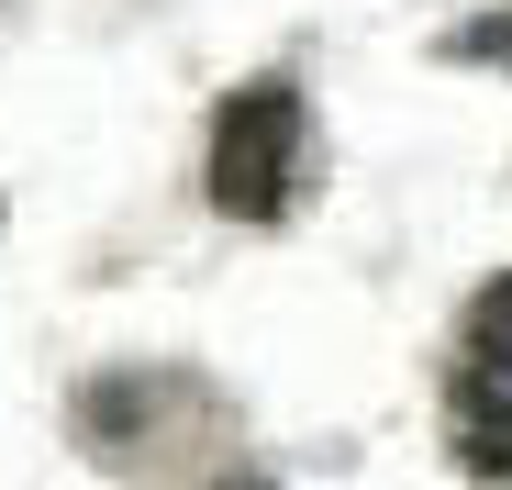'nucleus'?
Masks as SVG:
<instances>
[{
    "instance_id": "nucleus-4",
    "label": "nucleus",
    "mask_w": 512,
    "mask_h": 490,
    "mask_svg": "<svg viewBox=\"0 0 512 490\" xmlns=\"http://www.w3.org/2000/svg\"><path fill=\"white\" fill-rule=\"evenodd\" d=\"M212 490H279V479H212Z\"/></svg>"
},
{
    "instance_id": "nucleus-2",
    "label": "nucleus",
    "mask_w": 512,
    "mask_h": 490,
    "mask_svg": "<svg viewBox=\"0 0 512 490\" xmlns=\"http://www.w3.org/2000/svg\"><path fill=\"white\" fill-rule=\"evenodd\" d=\"M67 424H78V446H134V435L156 424V379H134V368H101L90 390L67 401Z\"/></svg>"
},
{
    "instance_id": "nucleus-3",
    "label": "nucleus",
    "mask_w": 512,
    "mask_h": 490,
    "mask_svg": "<svg viewBox=\"0 0 512 490\" xmlns=\"http://www.w3.org/2000/svg\"><path fill=\"white\" fill-rule=\"evenodd\" d=\"M446 56H457V67H512V12H490V23L446 34Z\"/></svg>"
},
{
    "instance_id": "nucleus-1",
    "label": "nucleus",
    "mask_w": 512,
    "mask_h": 490,
    "mask_svg": "<svg viewBox=\"0 0 512 490\" xmlns=\"http://www.w3.org/2000/svg\"><path fill=\"white\" fill-rule=\"evenodd\" d=\"M301 179V90L290 78H245L212 112V212L234 223H279Z\"/></svg>"
}]
</instances>
